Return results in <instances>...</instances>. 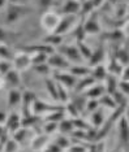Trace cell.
Wrapping results in <instances>:
<instances>
[{
  "mask_svg": "<svg viewBox=\"0 0 129 152\" xmlns=\"http://www.w3.org/2000/svg\"><path fill=\"white\" fill-rule=\"evenodd\" d=\"M31 11H33V9L29 8L26 4H9L7 7L5 20L8 23L17 22L18 20L24 18L26 15H29Z\"/></svg>",
  "mask_w": 129,
  "mask_h": 152,
  "instance_id": "cell-1",
  "label": "cell"
},
{
  "mask_svg": "<svg viewBox=\"0 0 129 152\" xmlns=\"http://www.w3.org/2000/svg\"><path fill=\"white\" fill-rule=\"evenodd\" d=\"M55 51H57L59 53H61L63 56H64L69 63H74V64H82L83 61V57L81 56V53H80L77 46H65V44H61V46H59Z\"/></svg>",
  "mask_w": 129,
  "mask_h": 152,
  "instance_id": "cell-2",
  "label": "cell"
},
{
  "mask_svg": "<svg viewBox=\"0 0 129 152\" xmlns=\"http://www.w3.org/2000/svg\"><path fill=\"white\" fill-rule=\"evenodd\" d=\"M47 64L51 66V69L55 72H64V70H68L71 68V63L63 56L61 53H59L57 51H54L50 56H48V61Z\"/></svg>",
  "mask_w": 129,
  "mask_h": 152,
  "instance_id": "cell-3",
  "label": "cell"
},
{
  "mask_svg": "<svg viewBox=\"0 0 129 152\" xmlns=\"http://www.w3.org/2000/svg\"><path fill=\"white\" fill-rule=\"evenodd\" d=\"M61 17L56 12H46L41 18V25L47 33H54L60 22Z\"/></svg>",
  "mask_w": 129,
  "mask_h": 152,
  "instance_id": "cell-4",
  "label": "cell"
},
{
  "mask_svg": "<svg viewBox=\"0 0 129 152\" xmlns=\"http://www.w3.org/2000/svg\"><path fill=\"white\" fill-rule=\"evenodd\" d=\"M77 20H78V16H74V15H71V16H63L60 18V22H59V25L56 27V30H55L54 33L56 34H67L69 33L72 29H74L76 23H77Z\"/></svg>",
  "mask_w": 129,
  "mask_h": 152,
  "instance_id": "cell-5",
  "label": "cell"
},
{
  "mask_svg": "<svg viewBox=\"0 0 129 152\" xmlns=\"http://www.w3.org/2000/svg\"><path fill=\"white\" fill-rule=\"evenodd\" d=\"M55 75V81L57 82V83L63 85L64 87L67 88H74L76 83H77L78 78L74 77L72 73H69L68 70H64V72H55L54 73Z\"/></svg>",
  "mask_w": 129,
  "mask_h": 152,
  "instance_id": "cell-6",
  "label": "cell"
},
{
  "mask_svg": "<svg viewBox=\"0 0 129 152\" xmlns=\"http://www.w3.org/2000/svg\"><path fill=\"white\" fill-rule=\"evenodd\" d=\"M12 64H13V68L17 72L27 70L31 66V56L25 52H17L15 55V57H13Z\"/></svg>",
  "mask_w": 129,
  "mask_h": 152,
  "instance_id": "cell-7",
  "label": "cell"
},
{
  "mask_svg": "<svg viewBox=\"0 0 129 152\" xmlns=\"http://www.w3.org/2000/svg\"><path fill=\"white\" fill-rule=\"evenodd\" d=\"M80 11H81V1L80 0H67L60 8L63 16H80Z\"/></svg>",
  "mask_w": 129,
  "mask_h": 152,
  "instance_id": "cell-8",
  "label": "cell"
},
{
  "mask_svg": "<svg viewBox=\"0 0 129 152\" xmlns=\"http://www.w3.org/2000/svg\"><path fill=\"white\" fill-rule=\"evenodd\" d=\"M117 134H119V139L120 143L124 144V146H128L129 144V122L127 120V117H121L119 120V124H117Z\"/></svg>",
  "mask_w": 129,
  "mask_h": 152,
  "instance_id": "cell-9",
  "label": "cell"
},
{
  "mask_svg": "<svg viewBox=\"0 0 129 152\" xmlns=\"http://www.w3.org/2000/svg\"><path fill=\"white\" fill-rule=\"evenodd\" d=\"M83 27H85V31H86L88 35L99 34L100 33V23L98 21L97 15H93V16L88 17V18L83 21Z\"/></svg>",
  "mask_w": 129,
  "mask_h": 152,
  "instance_id": "cell-10",
  "label": "cell"
},
{
  "mask_svg": "<svg viewBox=\"0 0 129 152\" xmlns=\"http://www.w3.org/2000/svg\"><path fill=\"white\" fill-rule=\"evenodd\" d=\"M22 126V120L21 117L18 116V113L13 112V113H9L8 117H7V121H5V129L9 133H15Z\"/></svg>",
  "mask_w": 129,
  "mask_h": 152,
  "instance_id": "cell-11",
  "label": "cell"
},
{
  "mask_svg": "<svg viewBox=\"0 0 129 152\" xmlns=\"http://www.w3.org/2000/svg\"><path fill=\"white\" fill-rule=\"evenodd\" d=\"M85 96H88V99H99L106 94V87H104L103 83H98L95 82L91 87H89L85 92Z\"/></svg>",
  "mask_w": 129,
  "mask_h": 152,
  "instance_id": "cell-12",
  "label": "cell"
},
{
  "mask_svg": "<svg viewBox=\"0 0 129 152\" xmlns=\"http://www.w3.org/2000/svg\"><path fill=\"white\" fill-rule=\"evenodd\" d=\"M95 82L97 81L91 77V75H86V77L78 78L77 83H76V86H74V91L78 92V94H83V92H85L89 87H91Z\"/></svg>",
  "mask_w": 129,
  "mask_h": 152,
  "instance_id": "cell-13",
  "label": "cell"
},
{
  "mask_svg": "<svg viewBox=\"0 0 129 152\" xmlns=\"http://www.w3.org/2000/svg\"><path fill=\"white\" fill-rule=\"evenodd\" d=\"M48 137L47 134H39V135H35L33 137V139H31V148H33V151L35 152H39V151H43L46 150L47 143H48Z\"/></svg>",
  "mask_w": 129,
  "mask_h": 152,
  "instance_id": "cell-14",
  "label": "cell"
},
{
  "mask_svg": "<svg viewBox=\"0 0 129 152\" xmlns=\"http://www.w3.org/2000/svg\"><path fill=\"white\" fill-rule=\"evenodd\" d=\"M4 83L10 86L12 88L17 87L20 83H21V77H20V72H17L15 68L12 70H9L7 74H4Z\"/></svg>",
  "mask_w": 129,
  "mask_h": 152,
  "instance_id": "cell-15",
  "label": "cell"
},
{
  "mask_svg": "<svg viewBox=\"0 0 129 152\" xmlns=\"http://www.w3.org/2000/svg\"><path fill=\"white\" fill-rule=\"evenodd\" d=\"M69 73H72L74 77L77 78H82L86 75H90L91 73V68L90 66H85L82 64H76V65H71V68L68 69Z\"/></svg>",
  "mask_w": 129,
  "mask_h": 152,
  "instance_id": "cell-16",
  "label": "cell"
},
{
  "mask_svg": "<svg viewBox=\"0 0 129 152\" xmlns=\"http://www.w3.org/2000/svg\"><path fill=\"white\" fill-rule=\"evenodd\" d=\"M63 42H64L63 35L56 34V33H48V35L43 38V43L52 48H57L59 46H61Z\"/></svg>",
  "mask_w": 129,
  "mask_h": 152,
  "instance_id": "cell-17",
  "label": "cell"
},
{
  "mask_svg": "<svg viewBox=\"0 0 129 152\" xmlns=\"http://www.w3.org/2000/svg\"><path fill=\"white\" fill-rule=\"evenodd\" d=\"M104 82H106V83H104V87H106L107 94L112 95L115 91H117V87H119V78H117V75L107 74Z\"/></svg>",
  "mask_w": 129,
  "mask_h": 152,
  "instance_id": "cell-18",
  "label": "cell"
},
{
  "mask_svg": "<svg viewBox=\"0 0 129 152\" xmlns=\"http://www.w3.org/2000/svg\"><path fill=\"white\" fill-rule=\"evenodd\" d=\"M44 86L48 92V95L51 96L54 100L59 102V87H57V82L54 78H46L44 79Z\"/></svg>",
  "mask_w": 129,
  "mask_h": 152,
  "instance_id": "cell-19",
  "label": "cell"
},
{
  "mask_svg": "<svg viewBox=\"0 0 129 152\" xmlns=\"http://www.w3.org/2000/svg\"><path fill=\"white\" fill-rule=\"evenodd\" d=\"M22 102V92L17 88H10L8 91V98H7V103H8V107H16L20 103Z\"/></svg>",
  "mask_w": 129,
  "mask_h": 152,
  "instance_id": "cell-20",
  "label": "cell"
},
{
  "mask_svg": "<svg viewBox=\"0 0 129 152\" xmlns=\"http://www.w3.org/2000/svg\"><path fill=\"white\" fill-rule=\"evenodd\" d=\"M107 74H108L107 68L104 66V65H102V64L97 65V66H93L91 68V73H90V75H91L97 82L98 81H104L106 77H107Z\"/></svg>",
  "mask_w": 129,
  "mask_h": 152,
  "instance_id": "cell-21",
  "label": "cell"
},
{
  "mask_svg": "<svg viewBox=\"0 0 129 152\" xmlns=\"http://www.w3.org/2000/svg\"><path fill=\"white\" fill-rule=\"evenodd\" d=\"M29 135H31L29 127H26V126L25 127H20L18 130L13 133V139H15L18 144H24L27 139H29Z\"/></svg>",
  "mask_w": 129,
  "mask_h": 152,
  "instance_id": "cell-22",
  "label": "cell"
},
{
  "mask_svg": "<svg viewBox=\"0 0 129 152\" xmlns=\"http://www.w3.org/2000/svg\"><path fill=\"white\" fill-rule=\"evenodd\" d=\"M104 60V48L103 47H99L95 52H93L90 60L88 61L89 63V66L93 68V66H97V65L102 64V61Z\"/></svg>",
  "mask_w": 129,
  "mask_h": 152,
  "instance_id": "cell-23",
  "label": "cell"
},
{
  "mask_svg": "<svg viewBox=\"0 0 129 152\" xmlns=\"http://www.w3.org/2000/svg\"><path fill=\"white\" fill-rule=\"evenodd\" d=\"M104 122H106V117H104L103 110L100 108L91 113V125H93V127L99 129L100 126H103Z\"/></svg>",
  "mask_w": 129,
  "mask_h": 152,
  "instance_id": "cell-24",
  "label": "cell"
},
{
  "mask_svg": "<svg viewBox=\"0 0 129 152\" xmlns=\"http://www.w3.org/2000/svg\"><path fill=\"white\" fill-rule=\"evenodd\" d=\"M99 105L100 107H104V108H110V109H116L117 108V104H116V102L112 98V95H110V94H104L102 98H99Z\"/></svg>",
  "mask_w": 129,
  "mask_h": 152,
  "instance_id": "cell-25",
  "label": "cell"
},
{
  "mask_svg": "<svg viewBox=\"0 0 129 152\" xmlns=\"http://www.w3.org/2000/svg\"><path fill=\"white\" fill-rule=\"evenodd\" d=\"M59 131H60L61 134H69V133H73L74 131V122H73V120H61L60 122H59Z\"/></svg>",
  "mask_w": 129,
  "mask_h": 152,
  "instance_id": "cell-26",
  "label": "cell"
},
{
  "mask_svg": "<svg viewBox=\"0 0 129 152\" xmlns=\"http://www.w3.org/2000/svg\"><path fill=\"white\" fill-rule=\"evenodd\" d=\"M76 46H77L80 53H81V56L83 57V60L89 61L90 57H91V55H93L91 48H90L88 44L85 43V40H83V42H76Z\"/></svg>",
  "mask_w": 129,
  "mask_h": 152,
  "instance_id": "cell-27",
  "label": "cell"
},
{
  "mask_svg": "<svg viewBox=\"0 0 129 152\" xmlns=\"http://www.w3.org/2000/svg\"><path fill=\"white\" fill-rule=\"evenodd\" d=\"M16 53H13V51L10 50V47H8L7 44H0V60H5V61H13Z\"/></svg>",
  "mask_w": 129,
  "mask_h": 152,
  "instance_id": "cell-28",
  "label": "cell"
},
{
  "mask_svg": "<svg viewBox=\"0 0 129 152\" xmlns=\"http://www.w3.org/2000/svg\"><path fill=\"white\" fill-rule=\"evenodd\" d=\"M16 39V34L15 33H10L8 30L3 29L0 27V44H8L10 42H15Z\"/></svg>",
  "mask_w": 129,
  "mask_h": 152,
  "instance_id": "cell-29",
  "label": "cell"
},
{
  "mask_svg": "<svg viewBox=\"0 0 129 152\" xmlns=\"http://www.w3.org/2000/svg\"><path fill=\"white\" fill-rule=\"evenodd\" d=\"M86 31H85V27H83V21H80L77 25L74 26V39L76 42H83L86 38Z\"/></svg>",
  "mask_w": 129,
  "mask_h": 152,
  "instance_id": "cell-30",
  "label": "cell"
},
{
  "mask_svg": "<svg viewBox=\"0 0 129 152\" xmlns=\"http://www.w3.org/2000/svg\"><path fill=\"white\" fill-rule=\"evenodd\" d=\"M31 56V66L33 65H41V64H46L48 61V53H44V52H39V53H34V55H30Z\"/></svg>",
  "mask_w": 129,
  "mask_h": 152,
  "instance_id": "cell-31",
  "label": "cell"
},
{
  "mask_svg": "<svg viewBox=\"0 0 129 152\" xmlns=\"http://www.w3.org/2000/svg\"><path fill=\"white\" fill-rule=\"evenodd\" d=\"M59 130V122H54V121H46L43 125V133L47 135H52Z\"/></svg>",
  "mask_w": 129,
  "mask_h": 152,
  "instance_id": "cell-32",
  "label": "cell"
},
{
  "mask_svg": "<svg viewBox=\"0 0 129 152\" xmlns=\"http://www.w3.org/2000/svg\"><path fill=\"white\" fill-rule=\"evenodd\" d=\"M55 144H57V146L60 147L63 151H64V150H68V148L72 146L71 140H69V138L65 135V134H61V135H59V137L56 138V140H55Z\"/></svg>",
  "mask_w": 129,
  "mask_h": 152,
  "instance_id": "cell-33",
  "label": "cell"
},
{
  "mask_svg": "<svg viewBox=\"0 0 129 152\" xmlns=\"http://www.w3.org/2000/svg\"><path fill=\"white\" fill-rule=\"evenodd\" d=\"M20 144L15 139H8L4 143V152H18Z\"/></svg>",
  "mask_w": 129,
  "mask_h": 152,
  "instance_id": "cell-34",
  "label": "cell"
},
{
  "mask_svg": "<svg viewBox=\"0 0 129 152\" xmlns=\"http://www.w3.org/2000/svg\"><path fill=\"white\" fill-rule=\"evenodd\" d=\"M33 69L37 72L38 74H42V75H48L52 72L51 66L47 63L46 64H41V65H33Z\"/></svg>",
  "mask_w": 129,
  "mask_h": 152,
  "instance_id": "cell-35",
  "label": "cell"
},
{
  "mask_svg": "<svg viewBox=\"0 0 129 152\" xmlns=\"http://www.w3.org/2000/svg\"><path fill=\"white\" fill-rule=\"evenodd\" d=\"M99 100L98 99H88L86 100V104H85V108L88 112L90 113H93V112H95L97 109H99Z\"/></svg>",
  "mask_w": 129,
  "mask_h": 152,
  "instance_id": "cell-36",
  "label": "cell"
},
{
  "mask_svg": "<svg viewBox=\"0 0 129 152\" xmlns=\"http://www.w3.org/2000/svg\"><path fill=\"white\" fill-rule=\"evenodd\" d=\"M57 87H59V102L60 103H67L69 102V96H68V88L67 87H64L63 85L60 83H57Z\"/></svg>",
  "mask_w": 129,
  "mask_h": 152,
  "instance_id": "cell-37",
  "label": "cell"
},
{
  "mask_svg": "<svg viewBox=\"0 0 129 152\" xmlns=\"http://www.w3.org/2000/svg\"><path fill=\"white\" fill-rule=\"evenodd\" d=\"M13 69V64L12 61H5V60H0V74L4 75L7 74L9 70Z\"/></svg>",
  "mask_w": 129,
  "mask_h": 152,
  "instance_id": "cell-38",
  "label": "cell"
},
{
  "mask_svg": "<svg viewBox=\"0 0 129 152\" xmlns=\"http://www.w3.org/2000/svg\"><path fill=\"white\" fill-rule=\"evenodd\" d=\"M117 90L123 92L125 96H129V81H123V79H120Z\"/></svg>",
  "mask_w": 129,
  "mask_h": 152,
  "instance_id": "cell-39",
  "label": "cell"
},
{
  "mask_svg": "<svg viewBox=\"0 0 129 152\" xmlns=\"http://www.w3.org/2000/svg\"><path fill=\"white\" fill-rule=\"evenodd\" d=\"M68 152H86V148L80 146V144H72V146L68 148Z\"/></svg>",
  "mask_w": 129,
  "mask_h": 152,
  "instance_id": "cell-40",
  "label": "cell"
},
{
  "mask_svg": "<svg viewBox=\"0 0 129 152\" xmlns=\"http://www.w3.org/2000/svg\"><path fill=\"white\" fill-rule=\"evenodd\" d=\"M120 79H123V81H129V64H127L123 68V72H121Z\"/></svg>",
  "mask_w": 129,
  "mask_h": 152,
  "instance_id": "cell-41",
  "label": "cell"
},
{
  "mask_svg": "<svg viewBox=\"0 0 129 152\" xmlns=\"http://www.w3.org/2000/svg\"><path fill=\"white\" fill-rule=\"evenodd\" d=\"M52 1H54V0H39V5L42 7V8L46 9L52 4Z\"/></svg>",
  "mask_w": 129,
  "mask_h": 152,
  "instance_id": "cell-42",
  "label": "cell"
},
{
  "mask_svg": "<svg viewBox=\"0 0 129 152\" xmlns=\"http://www.w3.org/2000/svg\"><path fill=\"white\" fill-rule=\"evenodd\" d=\"M7 117H8V115L5 112H3V110H0V125H5Z\"/></svg>",
  "mask_w": 129,
  "mask_h": 152,
  "instance_id": "cell-43",
  "label": "cell"
},
{
  "mask_svg": "<svg viewBox=\"0 0 129 152\" xmlns=\"http://www.w3.org/2000/svg\"><path fill=\"white\" fill-rule=\"evenodd\" d=\"M91 1H93L94 8H98V7H100L104 3V0H91Z\"/></svg>",
  "mask_w": 129,
  "mask_h": 152,
  "instance_id": "cell-44",
  "label": "cell"
},
{
  "mask_svg": "<svg viewBox=\"0 0 129 152\" xmlns=\"http://www.w3.org/2000/svg\"><path fill=\"white\" fill-rule=\"evenodd\" d=\"M9 4H24L26 0H8Z\"/></svg>",
  "mask_w": 129,
  "mask_h": 152,
  "instance_id": "cell-45",
  "label": "cell"
},
{
  "mask_svg": "<svg viewBox=\"0 0 129 152\" xmlns=\"http://www.w3.org/2000/svg\"><path fill=\"white\" fill-rule=\"evenodd\" d=\"M7 4H9V1H8V0H0V9H1V8H4V7H5Z\"/></svg>",
  "mask_w": 129,
  "mask_h": 152,
  "instance_id": "cell-46",
  "label": "cell"
},
{
  "mask_svg": "<svg viewBox=\"0 0 129 152\" xmlns=\"http://www.w3.org/2000/svg\"><path fill=\"white\" fill-rule=\"evenodd\" d=\"M80 1H81V3H83V1H89V0H80Z\"/></svg>",
  "mask_w": 129,
  "mask_h": 152,
  "instance_id": "cell-47",
  "label": "cell"
},
{
  "mask_svg": "<svg viewBox=\"0 0 129 152\" xmlns=\"http://www.w3.org/2000/svg\"><path fill=\"white\" fill-rule=\"evenodd\" d=\"M128 104H129V96H128Z\"/></svg>",
  "mask_w": 129,
  "mask_h": 152,
  "instance_id": "cell-48",
  "label": "cell"
},
{
  "mask_svg": "<svg viewBox=\"0 0 129 152\" xmlns=\"http://www.w3.org/2000/svg\"><path fill=\"white\" fill-rule=\"evenodd\" d=\"M3 152H4V151H3Z\"/></svg>",
  "mask_w": 129,
  "mask_h": 152,
  "instance_id": "cell-49",
  "label": "cell"
},
{
  "mask_svg": "<svg viewBox=\"0 0 129 152\" xmlns=\"http://www.w3.org/2000/svg\"><path fill=\"white\" fill-rule=\"evenodd\" d=\"M63 152H64V151H63Z\"/></svg>",
  "mask_w": 129,
  "mask_h": 152,
  "instance_id": "cell-50",
  "label": "cell"
}]
</instances>
